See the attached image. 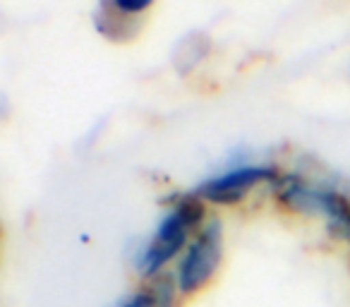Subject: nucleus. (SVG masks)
Returning a JSON list of instances; mask_svg holds the SVG:
<instances>
[{
  "instance_id": "obj_1",
  "label": "nucleus",
  "mask_w": 350,
  "mask_h": 307,
  "mask_svg": "<svg viewBox=\"0 0 350 307\" xmlns=\"http://www.w3.org/2000/svg\"><path fill=\"white\" fill-rule=\"evenodd\" d=\"M202 219H204V206H202L200 197H180L168 209V214L159 221L149 243L142 248L139 262H137L139 271L144 276H156L175 254L185 248L187 238L202 224Z\"/></svg>"
},
{
  "instance_id": "obj_5",
  "label": "nucleus",
  "mask_w": 350,
  "mask_h": 307,
  "mask_svg": "<svg viewBox=\"0 0 350 307\" xmlns=\"http://www.w3.org/2000/svg\"><path fill=\"white\" fill-rule=\"evenodd\" d=\"M149 3H101L94 15V25L106 39L111 41H125L137 34L142 25V15L149 10Z\"/></svg>"
},
{
  "instance_id": "obj_6",
  "label": "nucleus",
  "mask_w": 350,
  "mask_h": 307,
  "mask_svg": "<svg viewBox=\"0 0 350 307\" xmlns=\"http://www.w3.org/2000/svg\"><path fill=\"white\" fill-rule=\"evenodd\" d=\"M120 307H173V286L168 278H154L149 286L132 293Z\"/></svg>"
},
{
  "instance_id": "obj_4",
  "label": "nucleus",
  "mask_w": 350,
  "mask_h": 307,
  "mask_svg": "<svg viewBox=\"0 0 350 307\" xmlns=\"http://www.w3.org/2000/svg\"><path fill=\"white\" fill-rule=\"evenodd\" d=\"M276 171L269 166H235L228 171L211 176L197 187L195 195L200 200L214 202V204H235L243 197H247L250 190L267 181H276Z\"/></svg>"
},
{
  "instance_id": "obj_2",
  "label": "nucleus",
  "mask_w": 350,
  "mask_h": 307,
  "mask_svg": "<svg viewBox=\"0 0 350 307\" xmlns=\"http://www.w3.org/2000/svg\"><path fill=\"white\" fill-rule=\"evenodd\" d=\"M276 195L288 209L305 211V214H324L329 219L331 228L340 233L345 240H350V200L334 187L314 185L305 178L288 173L278 176Z\"/></svg>"
},
{
  "instance_id": "obj_3",
  "label": "nucleus",
  "mask_w": 350,
  "mask_h": 307,
  "mask_svg": "<svg viewBox=\"0 0 350 307\" xmlns=\"http://www.w3.org/2000/svg\"><path fill=\"white\" fill-rule=\"evenodd\" d=\"M224 257V226L211 219L195 235L178 264V288L183 293H195L216 273Z\"/></svg>"
}]
</instances>
